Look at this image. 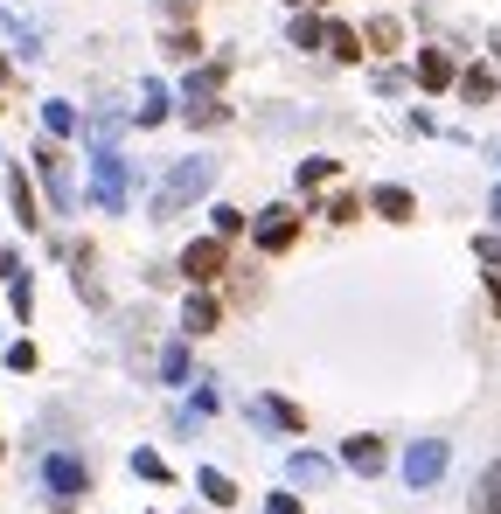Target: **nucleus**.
<instances>
[{"mask_svg": "<svg viewBox=\"0 0 501 514\" xmlns=\"http://www.w3.org/2000/svg\"><path fill=\"white\" fill-rule=\"evenodd\" d=\"M216 188V160L209 153H188V160H174L161 174V188H154V223H167V216H181L188 202H202Z\"/></svg>", "mask_w": 501, "mask_h": 514, "instance_id": "f257e3e1", "label": "nucleus"}, {"mask_svg": "<svg viewBox=\"0 0 501 514\" xmlns=\"http://www.w3.org/2000/svg\"><path fill=\"white\" fill-rule=\"evenodd\" d=\"M42 494H49L56 514H70L84 494H91V466H84L77 452H49V459H42Z\"/></svg>", "mask_w": 501, "mask_h": 514, "instance_id": "f03ea898", "label": "nucleus"}, {"mask_svg": "<svg viewBox=\"0 0 501 514\" xmlns=\"http://www.w3.org/2000/svg\"><path fill=\"white\" fill-rule=\"evenodd\" d=\"M126 195H133L126 153H91V202H98L105 216H126Z\"/></svg>", "mask_w": 501, "mask_h": 514, "instance_id": "7ed1b4c3", "label": "nucleus"}, {"mask_svg": "<svg viewBox=\"0 0 501 514\" xmlns=\"http://www.w3.org/2000/svg\"><path fill=\"white\" fill-rule=\"evenodd\" d=\"M446 466H453V445H446V438H418V445L404 452V487H411V494H432V487L446 480Z\"/></svg>", "mask_w": 501, "mask_h": 514, "instance_id": "20e7f679", "label": "nucleus"}, {"mask_svg": "<svg viewBox=\"0 0 501 514\" xmlns=\"http://www.w3.org/2000/svg\"><path fill=\"white\" fill-rule=\"evenodd\" d=\"M28 160H35V174H42V188H49V209H56V216H70V209H77V188H70V167H63V146H56V139H35V153H28Z\"/></svg>", "mask_w": 501, "mask_h": 514, "instance_id": "39448f33", "label": "nucleus"}, {"mask_svg": "<svg viewBox=\"0 0 501 514\" xmlns=\"http://www.w3.org/2000/svg\"><path fill=\"white\" fill-rule=\"evenodd\" d=\"M174 271H181L195 292H209V285L230 271V244H223V237H195V244L181 251V264H174Z\"/></svg>", "mask_w": 501, "mask_h": 514, "instance_id": "423d86ee", "label": "nucleus"}, {"mask_svg": "<svg viewBox=\"0 0 501 514\" xmlns=\"http://www.w3.org/2000/svg\"><path fill=\"white\" fill-rule=\"evenodd\" d=\"M251 237H258V251L265 257H279V251H293L300 244V209H286V202H272L258 223H251Z\"/></svg>", "mask_w": 501, "mask_h": 514, "instance_id": "0eeeda50", "label": "nucleus"}, {"mask_svg": "<svg viewBox=\"0 0 501 514\" xmlns=\"http://www.w3.org/2000/svg\"><path fill=\"white\" fill-rule=\"evenodd\" d=\"M341 466H348V473H362V480H376V473L390 466V445H383L376 431H362V438H341Z\"/></svg>", "mask_w": 501, "mask_h": 514, "instance_id": "6e6552de", "label": "nucleus"}, {"mask_svg": "<svg viewBox=\"0 0 501 514\" xmlns=\"http://www.w3.org/2000/svg\"><path fill=\"white\" fill-rule=\"evenodd\" d=\"M216 327H223V299H216V292H188V299H181V334L202 341V334H216Z\"/></svg>", "mask_w": 501, "mask_h": 514, "instance_id": "1a4fd4ad", "label": "nucleus"}, {"mask_svg": "<svg viewBox=\"0 0 501 514\" xmlns=\"http://www.w3.org/2000/svg\"><path fill=\"white\" fill-rule=\"evenodd\" d=\"M7 209H14V223H21V230H42V202H35L28 167H7Z\"/></svg>", "mask_w": 501, "mask_h": 514, "instance_id": "9d476101", "label": "nucleus"}, {"mask_svg": "<svg viewBox=\"0 0 501 514\" xmlns=\"http://www.w3.org/2000/svg\"><path fill=\"white\" fill-rule=\"evenodd\" d=\"M251 424H265V431H293V438H300V431H307V410L286 403V396H258V403H251Z\"/></svg>", "mask_w": 501, "mask_h": 514, "instance_id": "9b49d317", "label": "nucleus"}, {"mask_svg": "<svg viewBox=\"0 0 501 514\" xmlns=\"http://www.w3.org/2000/svg\"><path fill=\"white\" fill-rule=\"evenodd\" d=\"M418 84H425V91H453V84H460L453 49H418Z\"/></svg>", "mask_w": 501, "mask_h": 514, "instance_id": "f8f14e48", "label": "nucleus"}, {"mask_svg": "<svg viewBox=\"0 0 501 514\" xmlns=\"http://www.w3.org/2000/svg\"><path fill=\"white\" fill-rule=\"evenodd\" d=\"M369 209H376L383 223H411V216H418V195L397 188V181H383V188H369Z\"/></svg>", "mask_w": 501, "mask_h": 514, "instance_id": "ddd939ff", "label": "nucleus"}, {"mask_svg": "<svg viewBox=\"0 0 501 514\" xmlns=\"http://www.w3.org/2000/svg\"><path fill=\"white\" fill-rule=\"evenodd\" d=\"M286 480H293V487H328L334 459L328 452H293V459H286Z\"/></svg>", "mask_w": 501, "mask_h": 514, "instance_id": "4468645a", "label": "nucleus"}, {"mask_svg": "<svg viewBox=\"0 0 501 514\" xmlns=\"http://www.w3.org/2000/svg\"><path fill=\"white\" fill-rule=\"evenodd\" d=\"M495 91H501V70H495V63H474V70L460 77V98H467V105H495Z\"/></svg>", "mask_w": 501, "mask_h": 514, "instance_id": "2eb2a0df", "label": "nucleus"}, {"mask_svg": "<svg viewBox=\"0 0 501 514\" xmlns=\"http://www.w3.org/2000/svg\"><path fill=\"white\" fill-rule=\"evenodd\" d=\"M70 264H77V292H84L91 306H105V285H98V251H91V244H70Z\"/></svg>", "mask_w": 501, "mask_h": 514, "instance_id": "dca6fc26", "label": "nucleus"}, {"mask_svg": "<svg viewBox=\"0 0 501 514\" xmlns=\"http://www.w3.org/2000/svg\"><path fill=\"white\" fill-rule=\"evenodd\" d=\"M474 514H501V459H488L481 466V480H474V501H467Z\"/></svg>", "mask_w": 501, "mask_h": 514, "instance_id": "f3484780", "label": "nucleus"}, {"mask_svg": "<svg viewBox=\"0 0 501 514\" xmlns=\"http://www.w3.org/2000/svg\"><path fill=\"white\" fill-rule=\"evenodd\" d=\"M321 49H328L334 63H362V35H355L348 21H328V35H321Z\"/></svg>", "mask_w": 501, "mask_h": 514, "instance_id": "a211bd4d", "label": "nucleus"}, {"mask_svg": "<svg viewBox=\"0 0 501 514\" xmlns=\"http://www.w3.org/2000/svg\"><path fill=\"white\" fill-rule=\"evenodd\" d=\"M195 487H202V501H209V508H237V480H230V473L202 466V473H195Z\"/></svg>", "mask_w": 501, "mask_h": 514, "instance_id": "6ab92c4d", "label": "nucleus"}, {"mask_svg": "<svg viewBox=\"0 0 501 514\" xmlns=\"http://www.w3.org/2000/svg\"><path fill=\"white\" fill-rule=\"evenodd\" d=\"M223 77H230V63H202V70H188V105L216 98V91H223Z\"/></svg>", "mask_w": 501, "mask_h": 514, "instance_id": "aec40b11", "label": "nucleus"}, {"mask_svg": "<svg viewBox=\"0 0 501 514\" xmlns=\"http://www.w3.org/2000/svg\"><path fill=\"white\" fill-rule=\"evenodd\" d=\"M321 35H328V21H321V14H293V28H286V42H293V49H321Z\"/></svg>", "mask_w": 501, "mask_h": 514, "instance_id": "412c9836", "label": "nucleus"}, {"mask_svg": "<svg viewBox=\"0 0 501 514\" xmlns=\"http://www.w3.org/2000/svg\"><path fill=\"white\" fill-rule=\"evenodd\" d=\"M362 42H369V49H376V56H390V49H397V42H404V28H397V21H390V14H376V21H369V28H362Z\"/></svg>", "mask_w": 501, "mask_h": 514, "instance_id": "4be33fe9", "label": "nucleus"}, {"mask_svg": "<svg viewBox=\"0 0 501 514\" xmlns=\"http://www.w3.org/2000/svg\"><path fill=\"white\" fill-rule=\"evenodd\" d=\"M209 237H223V244L244 237V209H237V202H216V209H209Z\"/></svg>", "mask_w": 501, "mask_h": 514, "instance_id": "5701e85b", "label": "nucleus"}, {"mask_svg": "<svg viewBox=\"0 0 501 514\" xmlns=\"http://www.w3.org/2000/svg\"><path fill=\"white\" fill-rule=\"evenodd\" d=\"M161 383L167 389L188 383V341H167V348H161Z\"/></svg>", "mask_w": 501, "mask_h": 514, "instance_id": "b1692460", "label": "nucleus"}, {"mask_svg": "<svg viewBox=\"0 0 501 514\" xmlns=\"http://www.w3.org/2000/svg\"><path fill=\"white\" fill-rule=\"evenodd\" d=\"M42 126H49V139H70V132H77V112H70L63 98H49V105H42Z\"/></svg>", "mask_w": 501, "mask_h": 514, "instance_id": "393cba45", "label": "nucleus"}, {"mask_svg": "<svg viewBox=\"0 0 501 514\" xmlns=\"http://www.w3.org/2000/svg\"><path fill=\"white\" fill-rule=\"evenodd\" d=\"M133 473H140V480H154V487H167V480H174V466H167L161 452H147V445L133 452Z\"/></svg>", "mask_w": 501, "mask_h": 514, "instance_id": "a878e982", "label": "nucleus"}, {"mask_svg": "<svg viewBox=\"0 0 501 514\" xmlns=\"http://www.w3.org/2000/svg\"><path fill=\"white\" fill-rule=\"evenodd\" d=\"M133 119H140V126H161L167 119V84H147V91H140V112H133Z\"/></svg>", "mask_w": 501, "mask_h": 514, "instance_id": "bb28decb", "label": "nucleus"}, {"mask_svg": "<svg viewBox=\"0 0 501 514\" xmlns=\"http://www.w3.org/2000/svg\"><path fill=\"white\" fill-rule=\"evenodd\" d=\"M167 56H174V63H195V56H202V35H195V28H167Z\"/></svg>", "mask_w": 501, "mask_h": 514, "instance_id": "cd10ccee", "label": "nucleus"}, {"mask_svg": "<svg viewBox=\"0 0 501 514\" xmlns=\"http://www.w3.org/2000/svg\"><path fill=\"white\" fill-rule=\"evenodd\" d=\"M334 174H341V160H328V153L300 160V188H321V181H334Z\"/></svg>", "mask_w": 501, "mask_h": 514, "instance_id": "c85d7f7f", "label": "nucleus"}, {"mask_svg": "<svg viewBox=\"0 0 501 514\" xmlns=\"http://www.w3.org/2000/svg\"><path fill=\"white\" fill-rule=\"evenodd\" d=\"M321 216H328L334 230H341V223H362V195H328V209H321Z\"/></svg>", "mask_w": 501, "mask_h": 514, "instance_id": "c756f323", "label": "nucleus"}, {"mask_svg": "<svg viewBox=\"0 0 501 514\" xmlns=\"http://www.w3.org/2000/svg\"><path fill=\"white\" fill-rule=\"evenodd\" d=\"M223 119H230V112H223V105H216V98H202V105H188V126H195V132L223 126Z\"/></svg>", "mask_w": 501, "mask_h": 514, "instance_id": "7c9ffc66", "label": "nucleus"}, {"mask_svg": "<svg viewBox=\"0 0 501 514\" xmlns=\"http://www.w3.org/2000/svg\"><path fill=\"white\" fill-rule=\"evenodd\" d=\"M474 257H481V264L501 278V230H481V237H474Z\"/></svg>", "mask_w": 501, "mask_h": 514, "instance_id": "2f4dec72", "label": "nucleus"}, {"mask_svg": "<svg viewBox=\"0 0 501 514\" xmlns=\"http://www.w3.org/2000/svg\"><path fill=\"white\" fill-rule=\"evenodd\" d=\"M35 362H42L35 341H14V348H7V369H14V376H35Z\"/></svg>", "mask_w": 501, "mask_h": 514, "instance_id": "473e14b6", "label": "nucleus"}, {"mask_svg": "<svg viewBox=\"0 0 501 514\" xmlns=\"http://www.w3.org/2000/svg\"><path fill=\"white\" fill-rule=\"evenodd\" d=\"M209 410H223V396H216V383L195 389V417H209Z\"/></svg>", "mask_w": 501, "mask_h": 514, "instance_id": "72a5a7b5", "label": "nucleus"}, {"mask_svg": "<svg viewBox=\"0 0 501 514\" xmlns=\"http://www.w3.org/2000/svg\"><path fill=\"white\" fill-rule=\"evenodd\" d=\"M265 514H300V494H272V501H265Z\"/></svg>", "mask_w": 501, "mask_h": 514, "instance_id": "f704fd0d", "label": "nucleus"}, {"mask_svg": "<svg viewBox=\"0 0 501 514\" xmlns=\"http://www.w3.org/2000/svg\"><path fill=\"white\" fill-rule=\"evenodd\" d=\"M161 14H167V21H188V14H195V0H161Z\"/></svg>", "mask_w": 501, "mask_h": 514, "instance_id": "c9c22d12", "label": "nucleus"}, {"mask_svg": "<svg viewBox=\"0 0 501 514\" xmlns=\"http://www.w3.org/2000/svg\"><path fill=\"white\" fill-rule=\"evenodd\" d=\"M488 299H495V313H501V278L495 271H488Z\"/></svg>", "mask_w": 501, "mask_h": 514, "instance_id": "e433bc0d", "label": "nucleus"}, {"mask_svg": "<svg viewBox=\"0 0 501 514\" xmlns=\"http://www.w3.org/2000/svg\"><path fill=\"white\" fill-rule=\"evenodd\" d=\"M488 216H495V230H501V188H495V195H488Z\"/></svg>", "mask_w": 501, "mask_h": 514, "instance_id": "4c0bfd02", "label": "nucleus"}, {"mask_svg": "<svg viewBox=\"0 0 501 514\" xmlns=\"http://www.w3.org/2000/svg\"><path fill=\"white\" fill-rule=\"evenodd\" d=\"M7 77H14V70H7V56H0V84H7Z\"/></svg>", "mask_w": 501, "mask_h": 514, "instance_id": "58836bf2", "label": "nucleus"}, {"mask_svg": "<svg viewBox=\"0 0 501 514\" xmlns=\"http://www.w3.org/2000/svg\"><path fill=\"white\" fill-rule=\"evenodd\" d=\"M0 459H7V445H0Z\"/></svg>", "mask_w": 501, "mask_h": 514, "instance_id": "ea45409f", "label": "nucleus"}, {"mask_svg": "<svg viewBox=\"0 0 501 514\" xmlns=\"http://www.w3.org/2000/svg\"><path fill=\"white\" fill-rule=\"evenodd\" d=\"M0 160H7V153H0Z\"/></svg>", "mask_w": 501, "mask_h": 514, "instance_id": "a19ab883", "label": "nucleus"}]
</instances>
